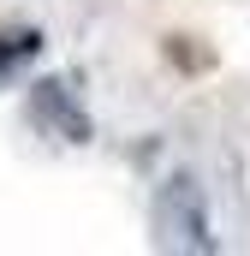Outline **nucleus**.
I'll return each instance as SVG.
<instances>
[{
    "label": "nucleus",
    "mask_w": 250,
    "mask_h": 256,
    "mask_svg": "<svg viewBox=\"0 0 250 256\" xmlns=\"http://www.w3.org/2000/svg\"><path fill=\"white\" fill-rule=\"evenodd\" d=\"M155 244L161 250H214L208 238V208H202V185L190 173H173L161 196H155Z\"/></svg>",
    "instance_id": "1"
},
{
    "label": "nucleus",
    "mask_w": 250,
    "mask_h": 256,
    "mask_svg": "<svg viewBox=\"0 0 250 256\" xmlns=\"http://www.w3.org/2000/svg\"><path fill=\"white\" fill-rule=\"evenodd\" d=\"M30 120L54 137H66V143H90V114L72 102L66 84H36L30 90Z\"/></svg>",
    "instance_id": "2"
},
{
    "label": "nucleus",
    "mask_w": 250,
    "mask_h": 256,
    "mask_svg": "<svg viewBox=\"0 0 250 256\" xmlns=\"http://www.w3.org/2000/svg\"><path fill=\"white\" fill-rule=\"evenodd\" d=\"M36 48H42V36H36V30H18V36H0V72H6V66H18V60H30Z\"/></svg>",
    "instance_id": "3"
}]
</instances>
